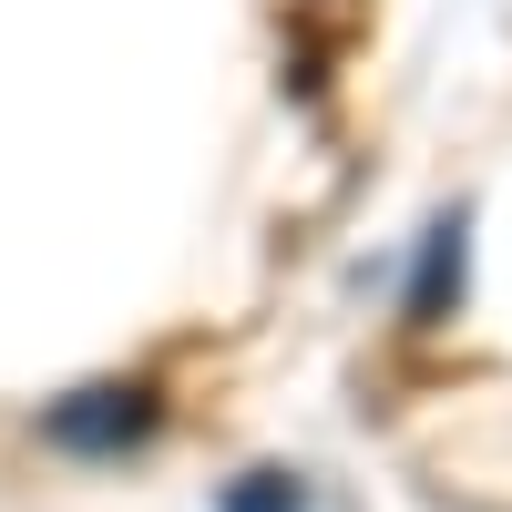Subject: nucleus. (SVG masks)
<instances>
[{"label":"nucleus","mask_w":512,"mask_h":512,"mask_svg":"<svg viewBox=\"0 0 512 512\" xmlns=\"http://www.w3.org/2000/svg\"><path fill=\"white\" fill-rule=\"evenodd\" d=\"M441 287H461V216L431 226V256H420V297H410V308H420V318H441Z\"/></svg>","instance_id":"obj_2"},{"label":"nucleus","mask_w":512,"mask_h":512,"mask_svg":"<svg viewBox=\"0 0 512 512\" xmlns=\"http://www.w3.org/2000/svg\"><path fill=\"white\" fill-rule=\"evenodd\" d=\"M144 431H154V390H144V379H123V390L103 379V390H82V400L52 410V441L62 451H123V441H144Z\"/></svg>","instance_id":"obj_1"},{"label":"nucleus","mask_w":512,"mask_h":512,"mask_svg":"<svg viewBox=\"0 0 512 512\" xmlns=\"http://www.w3.org/2000/svg\"><path fill=\"white\" fill-rule=\"evenodd\" d=\"M236 512H297V482H277V472H256V482L236 492Z\"/></svg>","instance_id":"obj_3"}]
</instances>
